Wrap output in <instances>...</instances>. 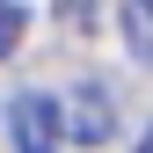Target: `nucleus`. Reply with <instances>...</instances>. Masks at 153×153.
<instances>
[{"mask_svg": "<svg viewBox=\"0 0 153 153\" xmlns=\"http://www.w3.org/2000/svg\"><path fill=\"white\" fill-rule=\"evenodd\" d=\"M59 102V139H80V146H109L117 139V95L102 80H80L66 95H51Z\"/></svg>", "mask_w": 153, "mask_h": 153, "instance_id": "1", "label": "nucleus"}, {"mask_svg": "<svg viewBox=\"0 0 153 153\" xmlns=\"http://www.w3.org/2000/svg\"><path fill=\"white\" fill-rule=\"evenodd\" d=\"M7 131H15V153H66V139H59V102H51L44 88H22L7 102Z\"/></svg>", "mask_w": 153, "mask_h": 153, "instance_id": "2", "label": "nucleus"}, {"mask_svg": "<svg viewBox=\"0 0 153 153\" xmlns=\"http://www.w3.org/2000/svg\"><path fill=\"white\" fill-rule=\"evenodd\" d=\"M22 29H29V7H22V0H0V59L22 44Z\"/></svg>", "mask_w": 153, "mask_h": 153, "instance_id": "3", "label": "nucleus"}]
</instances>
